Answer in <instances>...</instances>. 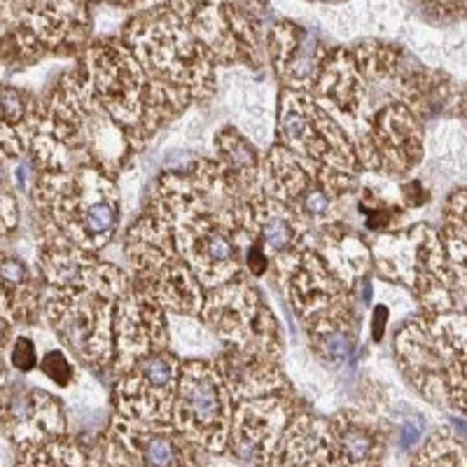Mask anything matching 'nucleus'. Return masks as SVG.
Returning a JSON list of instances; mask_svg holds the SVG:
<instances>
[{
  "mask_svg": "<svg viewBox=\"0 0 467 467\" xmlns=\"http://www.w3.org/2000/svg\"><path fill=\"white\" fill-rule=\"evenodd\" d=\"M133 10L136 15L124 24L119 40L139 61L148 82L145 131L152 139L157 129L192 101L213 94L218 58L171 12L166 0H139Z\"/></svg>",
  "mask_w": 467,
  "mask_h": 467,
  "instance_id": "nucleus-1",
  "label": "nucleus"
},
{
  "mask_svg": "<svg viewBox=\"0 0 467 467\" xmlns=\"http://www.w3.org/2000/svg\"><path fill=\"white\" fill-rule=\"evenodd\" d=\"M31 192L47 232L64 236L87 253H99L115 239L122 218L119 192L115 181L99 169L45 171Z\"/></svg>",
  "mask_w": 467,
  "mask_h": 467,
  "instance_id": "nucleus-2",
  "label": "nucleus"
},
{
  "mask_svg": "<svg viewBox=\"0 0 467 467\" xmlns=\"http://www.w3.org/2000/svg\"><path fill=\"white\" fill-rule=\"evenodd\" d=\"M395 353L423 398L446 409H465V316L423 314L400 329Z\"/></svg>",
  "mask_w": 467,
  "mask_h": 467,
  "instance_id": "nucleus-3",
  "label": "nucleus"
},
{
  "mask_svg": "<svg viewBox=\"0 0 467 467\" xmlns=\"http://www.w3.org/2000/svg\"><path fill=\"white\" fill-rule=\"evenodd\" d=\"M381 276L395 278L419 297L425 314H462L465 266L449 260L440 234L416 224L409 232L383 236L374 248Z\"/></svg>",
  "mask_w": 467,
  "mask_h": 467,
  "instance_id": "nucleus-4",
  "label": "nucleus"
},
{
  "mask_svg": "<svg viewBox=\"0 0 467 467\" xmlns=\"http://www.w3.org/2000/svg\"><path fill=\"white\" fill-rule=\"evenodd\" d=\"M260 192L290 208L308 227L325 229L344 223V203L356 197L358 178L311 169L283 145H274L262 160Z\"/></svg>",
  "mask_w": 467,
  "mask_h": 467,
  "instance_id": "nucleus-5",
  "label": "nucleus"
},
{
  "mask_svg": "<svg viewBox=\"0 0 467 467\" xmlns=\"http://www.w3.org/2000/svg\"><path fill=\"white\" fill-rule=\"evenodd\" d=\"M78 68L89 80L91 91L106 108L115 124L127 133L131 148L139 152L150 140L145 131L148 119V82L139 61L119 37H106L87 45Z\"/></svg>",
  "mask_w": 467,
  "mask_h": 467,
  "instance_id": "nucleus-6",
  "label": "nucleus"
},
{
  "mask_svg": "<svg viewBox=\"0 0 467 467\" xmlns=\"http://www.w3.org/2000/svg\"><path fill=\"white\" fill-rule=\"evenodd\" d=\"M127 257L139 283L160 299L164 311L175 316H199L203 287L173 245L169 227L154 215H143L127 232Z\"/></svg>",
  "mask_w": 467,
  "mask_h": 467,
  "instance_id": "nucleus-7",
  "label": "nucleus"
},
{
  "mask_svg": "<svg viewBox=\"0 0 467 467\" xmlns=\"http://www.w3.org/2000/svg\"><path fill=\"white\" fill-rule=\"evenodd\" d=\"M278 140L302 164L337 173H360V161L344 129L308 91L285 89L278 110Z\"/></svg>",
  "mask_w": 467,
  "mask_h": 467,
  "instance_id": "nucleus-8",
  "label": "nucleus"
},
{
  "mask_svg": "<svg viewBox=\"0 0 467 467\" xmlns=\"http://www.w3.org/2000/svg\"><path fill=\"white\" fill-rule=\"evenodd\" d=\"M199 318L215 332L224 348L281 360L283 339L276 318L244 274L206 290Z\"/></svg>",
  "mask_w": 467,
  "mask_h": 467,
  "instance_id": "nucleus-9",
  "label": "nucleus"
},
{
  "mask_svg": "<svg viewBox=\"0 0 467 467\" xmlns=\"http://www.w3.org/2000/svg\"><path fill=\"white\" fill-rule=\"evenodd\" d=\"M234 400L218 367L206 360L181 362L171 423L203 451L224 453Z\"/></svg>",
  "mask_w": 467,
  "mask_h": 467,
  "instance_id": "nucleus-10",
  "label": "nucleus"
},
{
  "mask_svg": "<svg viewBox=\"0 0 467 467\" xmlns=\"http://www.w3.org/2000/svg\"><path fill=\"white\" fill-rule=\"evenodd\" d=\"M117 299L89 290H43V311L49 325L78 360L89 367L112 365V311Z\"/></svg>",
  "mask_w": 467,
  "mask_h": 467,
  "instance_id": "nucleus-11",
  "label": "nucleus"
},
{
  "mask_svg": "<svg viewBox=\"0 0 467 467\" xmlns=\"http://www.w3.org/2000/svg\"><path fill=\"white\" fill-rule=\"evenodd\" d=\"M169 344L171 335L164 306L152 292L131 281L127 292L115 302V311H112L115 372L122 374L143 358L169 348Z\"/></svg>",
  "mask_w": 467,
  "mask_h": 467,
  "instance_id": "nucleus-12",
  "label": "nucleus"
},
{
  "mask_svg": "<svg viewBox=\"0 0 467 467\" xmlns=\"http://www.w3.org/2000/svg\"><path fill=\"white\" fill-rule=\"evenodd\" d=\"M178 369L181 360L171 346L124 369L117 381V416L171 423Z\"/></svg>",
  "mask_w": 467,
  "mask_h": 467,
  "instance_id": "nucleus-13",
  "label": "nucleus"
},
{
  "mask_svg": "<svg viewBox=\"0 0 467 467\" xmlns=\"http://www.w3.org/2000/svg\"><path fill=\"white\" fill-rule=\"evenodd\" d=\"M248 232L250 239L260 245L269 260V271H276L281 285L290 276L299 257L314 248L311 227L290 208L262 194L260 190L248 197Z\"/></svg>",
  "mask_w": 467,
  "mask_h": 467,
  "instance_id": "nucleus-14",
  "label": "nucleus"
},
{
  "mask_svg": "<svg viewBox=\"0 0 467 467\" xmlns=\"http://www.w3.org/2000/svg\"><path fill=\"white\" fill-rule=\"evenodd\" d=\"M66 431L68 420L61 400L10 379L0 386V432L19 449L66 437Z\"/></svg>",
  "mask_w": 467,
  "mask_h": 467,
  "instance_id": "nucleus-15",
  "label": "nucleus"
},
{
  "mask_svg": "<svg viewBox=\"0 0 467 467\" xmlns=\"http://www.w3.org/2000/svg\"><path fill=\"white\" fill-rule=\"evenodd\" d=\"M110 432L131 467H202L203 449L187 440L173 423L115 416Z\"/></svg>",
  "mask_w": 467,
  "mask_h": 467,
  "instance_id": "nucleus-16",
  "label": "nucleus"
},
{
  "mask_svg": "<svg viewBox=\"0 0 467 467\" xmlns=\"http://www.w3.org/2000/svg\"><path fill=\"white\" fill-rule=\"evenodd\" d=\"M292 407L290 390L234 402L227 449L244 462L265 467L271 449L292 419Z\"/></svg>",
  "mask_w": 467,
  "mask_h": 467,
  "instance_id": "nucleus-17",
  "label": "nucleus"
},
{
  "mask_svg": "<svg viewBox=\"0 0 467 467\" xmlns=\"http://www.w3.org/2000/svg\"><path fill=\"white\" fill-rule=\"evenodd\" d=\"M266 47L271 66L285 89L311 94L318 80L320 64L329 52L318 33L299 24L276 22L266 31Z\"/></svg>",
  "mask_w": 467,
  "mask_h": 467,
  "instance_id": "nucleus-18",
  "label": "nucleus"
},
{
  "mask_svg": "<svg viewBox=\"0 0 467 467\" xmlns=\"http://www.w3.org/2000/svg\"><path fill=\"white\" fill-rule=\"evenodd\" d=\"M327 428L339 467H381L388 437L381 420L360 409H346L327 420Z\"/></svg>",
  "mask_w": 467,
  "mask_h": 467,
  "instance_id": "nucleus-19",
  "label": "nucleus"
},
{
  "mask_svg": "<svg viewBox=\"0 0 467 467\" xmlns=\"http://www.w3.org/2000/svg\"><path fill=\"white\" fill-rule=\"evenodd\" d=\"M43 117V101H36L19 87L0 85V161H28Z\"/></svg>",
  "mask_w": 467,
  "mask_h": 467,
  "instance_id": "nucleus-20",
  "label": "nucleus"
},
{
  "mask_svg": "<svg viewBox=\"0 0 467 467\" xmlns=\"http://www.w3.org/2000/svg\"><path fill=\"white\" fill-rule=\"evenodd\" d=\"M213 365L218 367L234 402L265 398L271 393H287V381L274 358L224 348Z\"/></svg>",
  "mask_w": 467,
  "mask_h": 467,
  "instance_id": "nucleus-21",
  "label": "nucleus"
},
{
  "mask_svg": "<svg viewBox=\"0 0 467 467\" xmlns=\"http://www.w3.org/2000/svg\"><path fill=\"white\" fill-rule=\"evenodd\" d=\"M0 295L12 323H36L43 311V290L19 255L0 250Z\"/></svg>",
  "mask_w": 467,
  "mask_h": 467,
  "instance_id": "nucleus-22",
  "label": "nucleus"
},
{
  "mask_svg": "<svg viewBox=\"0 0 467 467\" xmlns=\"http://www.w3.org/2000/svg\"><path fill=\"white\" fill-rule=\"evenodd\" d=\"M215 154H218L215 161L223 164V169L239 182L241 190L248 192V194L260 190V152L239 129H220L218 136H215Z\"/></svg>",
  "mask_w": 467,
  "mask_h": 467,
  "instance_id": "nucleus-23",
  "label": "nucleus"
},
{
  "mask_svg": "<svg viewBox=\"0 0 467 467\" xmlns=\"http://www.w3.org/2000/svg\"><path fill=\"white\" fill-rule=\"evenodd\" d=\"M411 467H465V444L453 435L451 428H440L420 446Z\"/></svg>",
  "mask_w": 467,
  "mask_h": 467,
  "instance_id": "nucleus-24",
  "label": "nucleus"
},
{
  "mask_svg": "<svg viewBox=\"0 0 467 467\" xmlns=\"http://www.w3.org/2000/svg\"><path fill=\"white\" fill-rule=\"evenodd\" d=\"M444 236H440L453 265L465 266V190L453 192L444 208Z\"/></svg>",
  "mask_w": 467,
  "mask_h": 467,
  "instance_id": "nucleus-25",
  "label": "nucleus"
},
{
  "mask_svg": "<svg viewBox=\"0 0 467 467\" xmlns=\"http://www.w3.org/2000/svg\"><path fill=\"white\" fill-rule=\"evenodd\" d=\"M40 372H43L49 381L57 383V386L61 388L70 386L75 379L73 362L68 360V356H66L61 348H52L45 353L43 360H40Z\"/></svg>",
  "mask_w": 467,
  "mask_h": 467,
  "instance_id": "nucleus-26",
  "label": "nucleus"
},
{
  "mask_svg": "<svg viewBox=\"0 0 467 467\" xmlns=\"http://www.w3.org/2000/svg\"><path fill=\"white\" fill-rule=\"evenodd\" d=\"M7 362H10V367L12 369H16V372H22V374L33 372L37 362H40L36 341H33L28 335L15 337L10 344V350H7Z\"/></svg>",
  "mask_w": 467,
  "mask_h": 467,
  "instance_id": "nucleus-27",
  "label": "nucleus"
},
{
  "mask_svg": "<svg viewBox=\"0 0 467 467\" xmlns=\"http://www.w3.org/2000/svg\"><path fill=\"white\" fill-rule=\"evenodd\" d=\"M3 161H0V236L15 232L16 223H19V208H16V199L12 192L3 187Z\"/></svg>",
  "mask_w": 467,
  "mask_h": 467,
  "instance_id": "nucleus-28",
  "label": "nucleus"
},
{
  "mask_svg": "<svg viewBox=\"0 0 467 467\" xmlns=\"http://www.w3.org/2000/svg\"><path fill=\"white\" fill-rule=\"evenodd\" d=\"M416 3L440 19H456V16H462V10H465V0H416Z\"/></svg>",
  "mask_w": 467,
  "mask_h": 467,
  "instance_id": "nucleus-29",
  "label": "nucleus"
},
{
  "mask_svg": "<svg viewBox=\"0 0 467 467\" xmlns=\"http://www.w3.org/2000/svg\"><path fill=\"white\" fill-rule=\"evenodd\" d=\"M420 428H423V425L414 423V420H407V423L402 425V440L404 441H400V444H402L404 451H407V449H411L414 444H419V441H420Z\"/></svg>",
  "mask_w": 467,
  "mask_h": 467,
  "instance_id": "nucleus-30",
  "label": "nucleus"
},
{
  "mask_svg": "<svg viewBox=\"0 0 467 467\" xmlns=\"http://www.w3.org/2000/svg\"><path fill=\"white\" fill-rule=\"evenodd\" d=\"M386 320H388V308L383 304H379L374 308V320H372V339L381 341L383 339V332H386Z\"/></svg>",
  "mask_w": 467,
  "mask_h": 467,
  "instance_id": "nucleus-31",
  "label": "nucleus"
},
{
  "mask_svg": "<svg viewBox=\"0 0 467 467\" xmlns=\"http://www.w3.org/2000/svg\"><path fill=\"white\" fill-rule=\"evenodd\" d=\"M236 3H239L241 7H245V10L250 12V15H255V16H265V12H266V3H269V0H236Z\"/></svg>",
  "mask_w": 467,
  "mask_h": 467,
  "instance_id": "nucleus-32",
  "label": "nucleus"
},
{
  "mask_svg": "<svg viewBox=\"0 0 467 467\" xmlns=\"http://www.w3.org/2000/svg\"><path fill=\"white\" fill-rule=\"evenodd\" d=\"M10 379V372H7V367L3 365V360H0V386Z\"/></svg>",
  "mask_w": 467,
  "mask_h": 467,
  "instance_id": "nucleus-33",
  "label": "nucleus"
},
{
  "mask_svg": "<svg viewBox=\"0 0 467 467\" xmlns=\"http://www.w3.org/2000/svg\"><path fill=\"white\" fill-rule=\"evenodd\" d=\"M323 3H337V0H323Z\"/></svg>",
  "mask_w": 467,
  "mask_h": 467,
  "instance_id": "nucleus-34",
  "label": "nucleus"
}]
</instances>
